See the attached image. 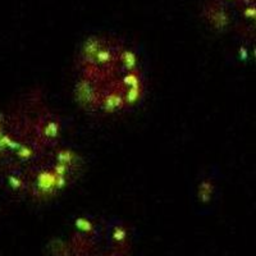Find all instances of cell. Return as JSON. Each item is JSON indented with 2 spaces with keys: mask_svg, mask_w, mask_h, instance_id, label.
Listing matches in <instances>:
<instances>
[{
  "mask_svg": "<svg viewBox=\"0 0 256 256\" xmlns=\"http://www.w3.org/2000/svg\"><path fill=\"white\" fill-rule=\"evenodd\" d=\"M84 170V156L44 91L32 88L0 106V184L13 198L32 204L56 200Z\"/></svg>",
  "mask_w": 256,
  "mask_h": 256,
  "instance_id": "1",
  "label": "cell"
},
{
  "mask_svg": "<svg viewBox=\"0 0 256 256\" xmlns=\"http://www.w3.org/2000/svg\"><path fill=\"white\" fill-rule=\"evenodd\" d=\"M148 92V74L137 50L120 36L95 34L74 56L73 100L84 113L114 118L138 108Z\"/></svg>",
  "mask_w": 256,
  "mask_h": 256,
  "instance_id": "2",
  "label": "cell"
},
{
  "mask_svg": "<svg viewBox=\"0 0 256 256\" xmlns=\"http://www.w3.org/2000/svg\"><path fill=\"white\" fill-rule=\"evenodd\" d=\"M131 233L124 224L100 218L76 220L58 242V256H131Z\"/></svg>",
  "mask_w": 256,
  "mask_h": 256,
  "instance_id": "3",
  "label": "cell"
},
{
  "mask_svg": "<svg viewBox=\"0 0 256 256\" xmlns=\"http://www.w3.org/2000/svg\"><path fill=\"white\" fill-rule=\"evenodd\" d=\"M202 18L214 31L256 41V0H205Z\"/></svg>",
  "mask_w": 256,
  "mask_h": 256,
  "instance_id": "4",
  "label": "cell"
}]
</instances>
